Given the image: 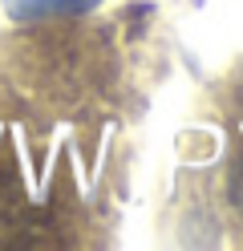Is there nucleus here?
<instances>
[{
    "label": "nucleus",
    "mask_w": 243,
    "mask_h": 251,
    "mask_svg": "<svg viewBox=\"0 0 243 251\" xmlns=\"http://www.w3.org/2000/svg\"><path fill=\"white\" fill-rule=\"evenodd\" d=\"M227 186H231V199H235L239 207H243V150L235 154V166H231V182H227Z\"/></svg>",
    "instance_id": "2"
},
{
    "label": "nucleus",
    "mask_w": 243,
    "mask_h": 251,
    "mask_svg": "<svg viewBox=\"0 0 243 251\" xmlns=\"http://www.w3.org/2000/svg\"><path fill=\"white\" fill-rule=\"evenodd\" d=\"M102 0H4L8 17L16 21H45V17H81Z\"/></svg>",
    "instance_id": "1"
}]
</instances>
